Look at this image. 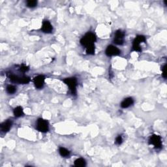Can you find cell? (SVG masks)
I'll return each mask as SVG.
<instances>
[{"label":"cell","mask_w":167,"mask_h":167,"mask_svg":"<svg viewBox=\"0 0 167 167\" xmlns=\"http://www.w3.org/2000/svg\"><path fill=\"white\" fill-rule=\"evenodd\" d=\"M30 82V77H28L27 76H23L19 77L18 84H28Z\"/></svg>","instance_id":"obj_15"},{"label":"cell","mask_w":167,"mask_h":167,"mask_svg":"<svg viewBox=\"0 0 167 167\" xmlns=\"http://www.w3.org/2000/svg\"><path fill=\"white\" fill-rule=\"evenodd\" d=\"M146 41V37L144 35H138L135 39L133 42L132 51L140 52L142 51V48L140 47V43H144Z\"/></svg>","instance_id":"obj_2"},{"label":"cell","mask_w":167,"mask_h":167,"mask_svg":"<svg viewBox=\"0 0 167 167\" xmlns=\"http://www.w3.org/2000/svg\"><path fill=\"white\" fill-rule=\"evenodd\" d=\"M20 71L23 72H25L26 71H28L29 70V67L26 66L25 65H22V66L20 67Z\"/></svg>","instance_id":"obj_19"},{"label":"cell","mask_w":167,"mask_h":167,"mask_svg":"<svg viewBox=\"0 0 167 167\" xmlns=\"http://www.w3.org/2000/svg\"><path fill=\"white\" fill-rule=\"evenodd\" d=\"M65 84H66L69 86L70 91H71L72 95H76V86H77V80L76 78L74 77L72 78H67L64 80Z\"/></svg>","instance_id":"obj_3"},{"label":"cell","mask_w":167,"mask_h":167,"mask_svg":"<svg viewBox=\"0 0 167 167\" xmlns=\"http://www.w3.org/2000/svg\"><path fill=\"white\" fill-rule=\"evenodd\" d=\"M27 6L28 7H30V8H33L37 6V1H35V0H29L27 1Z\"/></svg>","instance_id":"obj_17"},{"label":"cell","mask_w":167,"mask_h":167,"mask_svg":"<svg viewBox=\"0 0 167 167\" xmlns=\"http://www.w3.org/2000/svg\"><path fill=\"white\" fill-rule=\"evenodd\" d=\"M134 103V100L131 97H128L125 99L123 100L122 103H121V107L123 108H127L129 107L130 106H131Z\"/></svg>","instance_id":"obj_11"},{"label":"cell","mask_w":167,"mask_h":167,"mask_svg":"<svg viewBox=\"0 0 167 167\" xmlns=\"http://www.w3.org/2000/svg\"><path fill=\"white\" fill-rule=\"evenodd\" d=\"M124 37L125 33L122 30H118L115 33L114 42L118 45H122L124 43Z\"/></svg>","instance_id":"obj_6"},{"label":"cell","mask_w":167,"mask_h":167,"mask_svg":"<svg viewBox=\"0 0 167 167\" xmlns=\"http://www.w3.org/2000/svg\"><path fill=\"white\" fill-rule=\"evenodd\" d=\"M95 41H96L95 35L91 32H89L87 33L81 39L80 44L86 48H88L89 47H95L94 43H95Z\"/></svg>","instance_id":"obj_1"},{"label":"cell","mask_w":167,"mask_h":167,"mask_svg":"<svg viewBox=\"0 0 167 167\" xmlns=\"http://www.w3.org/2000/svg\"><path fill=\"white\" fill-rule=\"evenodd\" d=\"M161 69H162V71H163V76L164 77V78H166V64L164 65V66L163 67V68H162Z\"/></svg>","instance_id":"obj_20"},{"label":"cell","mask_w":167,"mask_h":167,"mask_svg":"<svg viewBox=\"0 0 167 167\" xmlns=\"http://www.w3.org/2000/svg\"><path fill=\"white\" fill-rule=\"evenodd\" d=\"M59 154L61 155V156L64 157H68L70 154V151H69V150L67 149L66 148H65V147H59Z\"/></svg>","instance_id":"obj_14"},{"label":"cell","mask_w":167,"mask_h":167,"mask_svg":"<svg viewBox=\"0 0 167 167\" xmlns=\"http://www.w3.org/2000/svg\"><path fill=\"white\" fill-rule=\"evenodd\" d=\"M121 51L117 47L113 45H109L106 48L105 54L108 56H114V55H118L120 54Z\"/></svg>","instance_id":"obj_7"},{"label":"cell","mask_w":167,"mask_h":167,"mask_svg":"<svg viewBox=\"0 0 167 167\" xmlns=\"http://www.w3.org/2000/svg\"><path fill=\"white\" fill-rule=\"evenodd\" d=\"M52 30H53L52 26L49 21L45 20L43 22L42 28H41V30H42L43 32L46 33H50L52 32Z\"/></svg>","instance_id":"obj_9"},{"label":"cell","mask_w":167,"mask_h":167,"mask_svg":"<svg viewBox=\"0 0 167 167\" xmlns=\"http://www.w3.org/2000/svg\"><path fill=\"white\" fill-rule=\"evenodd\" d=\"M37 129L41 133H47L49 129L48 123L47 120H43L42 118L38 119L37 122Z\"/></svg>","instance_id":"obj_4"},{"label":"cell","mask_w":167,"mask_h":167,"mask_svg":"<svg viewBox=\"0 0 167 167\" xmlns=\"http://www.w3.org/2000/svg\"><path fill=\"white\" fill-rule=\"evenodd\" d=\"M149 144L153 145L156 149L161 148L162 141L161 137L157 135H152L149 140Z\"/></svg>","instance_id":"obj_5"},{"label":"cell","mask_w":167,"mask_h":167,"mask_svg":"<svg viewBox=\"0 0 167 167\" xmlns=\"http://www.w3.org/2000/svg\"><path fill=\"white\" fill-rule=\"evenodd\" d=\"M13 122L11 120H7L1 124V130L3 133L8 132L12 127Z\"/></svg>","instance_id":"obj_10"},{"label":"cell","mask_w":167,"mask_h":167,"mask_svg":"<svg viewBox=\"0 0 167 167\" xmlns=\"http://www.w3.org/2000/svg\"><path fill=\"white\" fill-rule=\"evenodd\" d=\"M6 91L9 94H13L16 92V88L15 86H14L13 85H9L7 87Z\"/></svg>","instance_id":"obj_16"},{"label":"cell","mask_w":167,"mask_h":167,"mask_svg":"<svg viewBox=\"0 0 167 167\" xmlns=\"http://www.w3.org/2000/svg\"><path fill=\"white\" fill-rule=\"evenodd\" d=\"M123 142V139H122V137L120 136H118L117 138L116 139V144H118V145H120L122 144Z\"/></svg>","instance_id":"obj_18"},{"label":"cell","mask_w":167,"mask_h":167,"mask_svg":"<svg viewBox=\"0 0 167 167\" xmlns=\"http://www.w3.org/2000/svg\"><path fill=\"white\" fill-rule=\"evenodd\" d=\"M74 165L78 167H84L86 165V161L82 158L77 159L74 161Z\"/></svg>","instance_id":"obj_13"},{"label":"cell","mask_w":167,"mask_h":167,"mask_svg":"<svg viewBox=\"0 0 167 167\" xmlns=\"http://www.w3.org/2000/svg\"><path fill=\"white\" fill-rule=\"evenodd\" d=\"M45 77L43 75H39V76H36L33 79V82L35 87L38 89L42 88L45 84Z\"/></svg>","instance_id":"obj_8"},{"label":"cell","mask_w":167,"mask_h":167,"mask_svg":"<svg viewBox=\"0 0 167 167\" xmlns=\"http://www.w3.org/2000/svg\"><path fill=\"white\" fill-rule=\"evenodd\" d=\"M164 4H165V5H166V1H164Z\"/></svg>","instance_id":"obj_21"},{"label":"cell","mask_w":167,"mask_h":167,"mask_svg":"<svg viewBox=\"0 0 167 167\" xmlns=\"http://www.w3.org/2000/svg\"><path fill=\"white\" fill-rule=\"evenodd\" d=\"M13 113L16 118H19L22 116L24 115V111L22 107H21V106H17V107H16L14 109Z\"/></svg>","instance_id":"obj_12"}]
</instances>
